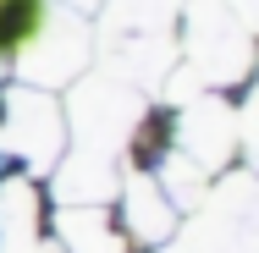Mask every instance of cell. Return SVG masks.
<instances>
[{"instance_id": "6da1fadb", "label": "cell", "mask_w": 259, "mask_h": 253, "mask_svg": "<svg viewBox=\"0 0 259 253\" xmlns=\"http://www.w3.org/2000/svg\"><path fill=\"white\" fill-rule=\"evenodd\" d=\"M0 154H11L28 171H55L66 154V116L45 88H6L0 94Z\"/></svg>"}, {"instance_id": "7a4b0ae2", "label": "cell", "mask_w": 259, "mask_h": 253, "mask_svg": "<svg viewBox=\"0 0 259 253\" xmlns=\"http://www.w3.org/2000/svg\"><path fill=\"white\" fill-rule=\"evenodd\" d=\"M83 66H89V22L77 11H61V6L39 22V33L11 55V72L28 88H55V83L77 77Z\"/></svg>"}, {"instance_id": "3957f363", "label": "cell", "mask_w": 259, "mask_h": 253, "mask_svg": "<svg viewBox=\"0 0 259 253\" xmlns=\"http://www.w3.org/2000/svg\"><path fill=\"white\" fill-rule=\"evenodd\" d=\"M188 55L204 83H232L248 72V22L226 6V0H193L188 17Z\"/></svg>"}, {"instance_id": "277c9868", "label": "cell", "mask_w": 259, "mask_h": 253, "mask_svg": "<svg viewBox=\"0 0 259 253\" xmlns=\"http://www.w3.org/2000/svg\"><path fill=\"white\" fill-rule=\"evenodd\" d=\"M237 143H243L237 138V110L226 99H215V94H199L182 110V121H177V154L188 165H199V176L215 171V165H226V154Z\"/></svg>"}, {"instance_id": "5b68a950", "label": "cell", "mask_w": 259, "mask_h": 253, "mask_svg": "<svg viewBox=\"0 0 259 253\" xmlns=\"http://www.w3.org/2000/svg\"><path fill=\"white\" fill-rule=\"evenodd\" d=\"M116 187H121V220L116 226H121V237L133 248H155V242H171L177 237V204H171V193L160 187L155 176L133 171Z\"/></svg>"}, {"instance_id": "8992f818", "label": "cell", "mask_w": 259, "mask_h": 253, "mask_svg": "<svg viewBox=\"0 0 259 253\" xmlns=\"http://www.w3.org/2000/svg\"><path fill=\"white\" fill-rule=\"evenodd\" d=\"M55 242L66 253H133L116 215L105 204H61L55 209Z\"/></svg>"}, {"instance_id": "52a82bcc", "label": "cell", "mask_w": 259, "mask_h": 253, "mask_svg": "<svg viewBox=\"0 0 259 253\" xmlns=\"http://www.w3.org/2000/svg\"><path fill=\"white\" fill-rule=\"evenodd\" d=\"M45 231H39V187L28 176L0 182V253H39Z\"/></svg>"}, {"instance_id": "ba28073f", "label": "cell", "mask_w": 259, "mask_h": 253, "mask_svg": "<svg viewBox=\"0 0 259 253\" xmlns=\"http://www.w3.org/2000/svg\"><path fill=\"white\" fill-rule=\"evenodd\" d=\"M94 6H100V0H66V11H77V17H83V11H94Z\"/></svg>"}]
</instances>
